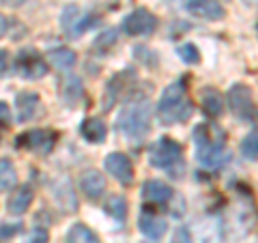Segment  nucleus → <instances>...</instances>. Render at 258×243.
<instances>
[{
    "label": "nucleus",
    "instance_id": "obj_1",
    "mask_svg": "<svg viewBox=\"0 0 258 243\" xmlns=\"http://www.w3.org/2000/svg\"><path fill=\"white\" fill-rule=\"evenodd\" d=\"M196 159L205 168H222L230 161V151L226 149V132L215 123H205L194 129Z\"/></svg>",
    "mask_w": 258,
    "mask_h": 243
},
{
    "label": "nucleus",
    "instance_id": "obj_2",
    "mask_svg": "<svg viewBox=\"0 0 258 243\" xmlns=\"http://www.w3.org/2000/svg\"><path fill=\"white\" fill-rule=\"evenodd\" d=\"M194 114V103L183 82H172L164 88L157 103V116L164 125L185 123Z\"/></svg>",
    "mask_w": 258,
    "mask_h": 243
},
{
    "label": "nucleus",
    "instance_id": "obj_3",
    "mask_svg": "<svg viewBox=\"0 0 258 243\" xmlns=\"http://www.w3.org/2000/svg\"><path fill=\"white\" fill-rule=\"evenodd\" d=\"M116 125L120 129V134L134 142H140L149 136L151 132V106L149 101H138V103H129L120 110V114L116 118Z\"/></svg>",
    "mask_w": 258,
    "mask_h": 243
},
{
    "label": "nucleus",
    "instance_id": "obj_4",
    "mask_svg": "<svg viewBox=\"0 0 258 243\" xmlns=\"http://www.w3.org/2000/svg\"><path fill=\"white\" fill-rule=\"evenodd\" d=\"M181 157H183L181 144L168 136H161L149 151L151 164L155 168H161V170H170V172H174L176 166L181 164Z\"/></svg>",
    "mask_w": 258,
    "mask_h": 243
},
{
    "label": "nucleus",
    "instance_id": "obj_5",
    "mask_svg": "<svg viewBox=\"0 0 258 243\" xmlns=\"http://www.w3.org/2000/svg\"><path fill=\"white\" fill-rule=\"evenodd\" d=\"M228 106H230L232 114H235L237 118L252 120V118L258 116L252 93H249V88L245 84H232L228 88Z\"/></svg>",
    "mask_w": 258,
    "mask_h": 243
},
{
    "label": "nucleus",
    "instance_id": "obj_6",
    "mask_svg": "<svg viewBox=\"0 0 258 243\" xmlns=\"http://www.w3.org/2000/svg\"><path fill=\"white\" fill-rule=\"evenodd\" d=\"M15 71L24 80H39L47 74V65L37 50H22L15 58Z\"/></svg>",
    "mask_w": 258,
    "mask_h": 243
},
{
    "label": "nucleus",
    "instance_id": "obj_7",
    "mask_svg": "<svg viewBox=\"0 0 258 243\" xmlns=\"http://www.w3.org/2000/svg\"><path fill=\"white\" fill-rule=\"evenodd\" d=\"M155 28H157V18H155V13L149 11V9H134L123 20V30L129 37L153 35Z\"/></svg>",
    "mask_w": 258,
    "mask_h": 243
},
{
    "label": "nucleus",
    "instance_id": "obj_8",
    "mask_svg": "<svg viewBox=\"0 0 258 243\" xmlns=\"http://www.w3.org/2000/svg\"><path fill=\"white\" fill-rule=\"evenodd\" d=\"M194 243H224V228L220 217L215 215H205L200 217L194 226V234H191Z\"/></svg>",
    "mask_w": 258,
    "mask_h": 243
},
{
    "label": "nucleus",
    "instance_id": "obj_9",
    "mask_svg": "<svg viewBox=\"0 0 258 243\" xmlns=\"http://www.w3.org/2000/svg\"><path fill=\"white\" fill-rule=\"evenodd\" d=\"M56 142V134L50 129H30V132L22 134L18 138V147L37 151V153H50Z\"/></svg>",
    "mask_w": 258,
    "mask_h": 243
},
{
    "label": "nucleus",
    "instance_id": "obj_10",
    "mask_svg": "<svg viewBox=\"0 0 258 243\" xmlns=\"http://www.w3.org/2000/svg\"><path fill=\"white\" fill-rule=\"evenodd\" d=\"M91 24H93V18L82 20V11H80L78 5H67L60 13V26L69 39H78V35H82Z\"/></svg>",
    "mask_w": 258,
    "mask_h": 243
},
{
    "label": "nucleus",
    "instance_id": "obj_11",
    "mask_svg": "<svg viewBox=\"0 0 258 243\" xmlns=\"http://www.w3.org/2000/svg\"><path fill=\"white\" fill-rule=\"evenodd\" d=\"M185 9L194 18L207 22H220L226 18V9L217 0H185Z\"/></svg>",
    "mask_w": 258,
    "mask_h": 243
},
{
    "label": "nucleus",
    "instance_id": "obj_12",
    "mask_svg": "<svg viewBox=\"0 0 258 243\" xmlns=\"http://www.w3.org/2000/svg\"><path fill=\"white\" fill-rule=\"evenodd\" d=\"M106 170L120 185H129L134 181V164L125 153H110L106 157Z\"/></svg>",
    "mask_w": 258,
    "mask_h": 243
},
{
    "label": "nucleus",
    "instance_id": "obj_13",
    "mask_svg": "<svg viewBox=\"0 0 258 243\" xmlns=\"http://www.w3.org/2000/svg\"><path fill=\"white\" fill-rule=\"evenodd\" d=\"M80 190L84 192L86 198L91 200H99L106 192V176H103L99 170H86V172L80 176Z\"/></svg>",
    "mask_w": 258,
    "mask_h": 243
},
{
    "label": "nucleus",
    "instance_id": "obj_14",
    "mask_svg": "<svg viewBox=\"0 0 258 243\" xmlns=\"http://www.w3.org/2000/svg\"><path fill=\"white\" fill-rule=\"evenodd\" d=\"M41 106V99H39L37 93L24 91L15 97V110H18V123H26V120L35 118V114L39 112Z\"/></svg>",
    "mask_w": 258,
    "mask_h": 243
},
{
    "label": "nucleus",
    "instance_id": "obj_15",
    "mask_svg": "<svg viewBox=\"0 0 258 243\" xmlns=\"http://www.w3.org/2000/svg\"><path fill=\"white\" fill-rule=\"evenodd\" d=\"M174 190L164 181H147L142 185V198L151 202V205H164V202L172 200Z\"/></svg>",
    "mask_w": 258,
    "mask_h": 243
},
{
    "label": "nucleus",
    "instance_id": "obj_16",
    "mask_svg": "<svg viewBox=\"0 0 258 243\" xmlns=\"http://www.w3.org/2000/svg\"><path fill=\"white\" fill-rule=\"evenodd\" d=\"M138 226H140V232L144 237L149 239H161L166 234V222L164 217H159L157 213L153 211H142L140 213V220H138Z\"/></svg>",
    "mask_w": 258,
    "mask_h": 243
},
{
    "label": "nucleus",
    "instance_id": "obj_17",
    "mask_svg": "<svg viewBox=\"0 0 258 243\" xmlns=\"http://www.w3.org/2000/svg\"><path fill=\"white\" fill-rule=\"evenodd\" d=\"M32 198H35V192H32L30 185H20V188L11 194L9 202H7V209H9L11 215H22V213H26V209L32 205Z\"/></svg>",
    "mask_w": 258,
    "mask_h": 243
},
{
    "label": "nucleus",
    "instance_id": "obj_18",
    "mask_svg": "<svg viewBox=\"0 0 258 243\" xmlns=\"http://www.w3.org/2000/svg\"><path fill=\"white\" fill-rule=\"evenodd\" d=\"M80 134H82V138H84L86 142H91V144H101V142H106L108 129H106V125H103L99 118L88 116V118L82 120V125H80Z\"/></svg>",
    "mask_w": 258,
    "mask_h": 243
},
{
    "label": "nucleus",
    "instance_id": "obj_19",
    "mask_svg": "<svg viewBox=\"0 0 258 243\" xmlns=\"http://www.w3.org/2000/svg\"><path fill=\"white\" fill-rule=\"evenodd\" d=\"M200 103H203V110H205V114L209 116H222V112H224V97L215 91V88L211 86H207L205 91H203V97H200Z\"/></svg>",
    "mask_w": 258,
    "mask_h": 243
},
{
    "label": "nucleus",
    "instance_id": "obj_20",
    "mask_svg": "<svg viewBox=\"0 0 258 243\" xmlns=\"http://www.w3.org/2000/svg\"><path fill=\"white\" fill-rule=\"evenodd\" d=\"M47 60L52 63V67L60 69V71H69L76 65V52L69 47H54L47 52Z\"/></svg>",
    "mask_w": 258,
    "mask_h": 243
},
{
    "label": "nucleus",
    "instance_id": "obj_21",
    "mask_svg": "<svg viewBox=\"0 0 258 243\" xmlns=\"http://www.w3.org/2000/svg\"><path fill=\"white\" fill-rule=\"evenodd\" d=\"M15 185H18V170L9 157H3L0 159V190L9 194L15 190Z\"/></svg>",
    "mask_w": 258,
    "mask_h": 243
},
{
    "label": "nucleus",
    "instance_id": "obj_22",
    "mask_svg": "<svg viewBox=\"0 0 258 243\" xmlns=\"http://www.w3.org/2000/svg\"><path fill=\"white\" fill-rule=\"evenodd\" d=\"M64 243H101L99 237L88 228L86 224H74L67 230V237H64Z\"/></svg>",
    "mask_w": 258,
    "mask_h": 243
},
{
    "label": "nucleus",
    "instance_id": "obj_23",
    "mask_svg": "<svg viewBox=\"0 0 258 243\" xmlns=\"http://www.w3.org/2000/svg\"><path fill=\"white\" fill-rule=\"evenodd\" d=\"M62 194L58 190H54V198L56 202L64 209V211H76V207H78V200H76V194H74V188H71V183L67 179H62Z\"/></svg>",
    "mask_w": 258,
    "mask_h": 243
},
{
    "label": "nucleus",
    "instance_id": "obj_24",
    "mask_svg": "<svg viewBox=\"0 0 258 243\" xmlns=\"http://www.w3.org/2000/svg\"><path fill=\"white\" fill-rule=\"evenodd\" d=\"M114 43H116V30H114V28H108V30H103L101 35L95 39L93 50H95V52H99V54L103 56L106 52L112 50V45H114Z\"/></svg>",
    "mask_w": 258,
    "mask_h": 243
},
{
    "label": "nucleus",
    "instance_id": "obj_25",
    "mask_svg": "<svg viewBox=\"0 0 258 243\" xmlns=\"http://www.w3.org/2000/svg\"><path fill=\"white\" fill-rule=\"evenodd\" d=\"M241 155L245 159H258V129L249 132L241 142Z\"/></svg>",
    "mask_w": 258,
    "mask_h": 243
},
{
    "label": "nucleus",
    "instance_id": "obj_26",
    "mask_svg": "<svg viewBox=\"0 0 258 243\" xmlns=\"http://www.w3.org/2000/svg\"><path fill=\"white\" fill-rule=\"evenodd\" d=\"M7 35L18 41V39H22L24 35H26V28H24L22 24H18L15 18H7L5 15L3 18V37H7Z\"/></svg>",
    "mask_w": 258,
    "mask_h": 243
},
{
    "label": "nucleus",
    "instance_id": "obj_27",
    "mask_svg": "<svg viewBox=\"0 0 258 243\" xmlns=\"http://www.w3.org/2000/svg\"><path fill=\"white\" fill-rule=\"evenodd\" d=\"M108 213L114 217L116 222H125V215H127V202L123 196H112L108 202Z\"/></svg>",
    "mask_w": 258,
    "mask_h": 243
},
{
    "label": "nucleus",
    "instance_id": "obj_28",
    "mask_svg": "<svg viewBox=\"0 0 258 243\" xmlns=\"http://www.w3.org/2000/svg\"><path fill=\"white\" fill-rule=\"evenodd\" d=\"M176 52H179L181 60L187 63V65H196V63L200 60V52H198V47L194 45V43H183Z\"/></svg>",
    "mask_w": 258,
    "mask_h": 243
},
{
    "label": "nucleus",
    "instance_id": "obj_29",
    "mask_svg": "<svg viewBox=\"0 0 258 243\" xmlns=\"http://www.w3.org/2000/svg\"><path fill=\"white\" fill-rule=\"evenodd\" d=\"M47 241H50V234H47L45 228H35L28 237V243H47Z\"/></svg>",
    "mask_w": 258,
    "mask_h": 243
},
{
    "label": "nucleus",
    "instance_id": "obj_30",
    "mask_svg": "<svg viewBox=\"0 0 258 243\" xmlns=\"http://www.w3.org/2000/svg\"><path fill=\"white\" fill-rule=\"evenodd\" d=\"M170 243H194V241H191V232H189L187 228H183V226H181V228L174 232V237H172V241H170Z\"/></svg>",
    "mask_w": 258,
    "mask_h": 243
},
{
    "label": "nucleus",
    "instance_id": "obj_31",
    "mask_svg": "<svg viewBox=\"0 0 258 243\" xmlns=\"http://www.w3.org/2000/svg\"><path fill=\"white\" fill-rule=\"evenodd\" d=\"M0 112H3V125L7 127V125H9V120H11V114H9V106H7L5 101L0 103Z\"/></svg>",
    "mask_w": 258,
    "mask_h": 243
},
{
    "label": "nucleus",
    "instance_id": "obj_32",
    "mask_svg": "<svg viewBox=\"0 0 258 243\" xmlns=\"http://www.w3.org/2000/svg\"><path fill=\"white\" fill-rule=\"evenodd\" d=\"M15 230H18L15 226H13V228H9V224H3V241H7V237H11Z\"/></svg>",
    "mask_w": 258,
    "mask_h": 243
},
{
    "label": "nucleus",
    "instance_id": "obj_33",
    "mask_svg": "<svg viewBox=\"0 0 258 243\" xmlns=\"http://www.w3.org/2000/svg\"><path fill=\"white\" fill-rule=\"evenodd\" d=\"M24 0H3V5H9V7H20Z\"/></svg>",
    "mask_w": 258,
    "mask_h": 243
},
{
    "label": "nucleus",
    "instance_id": "obj_34",
    "mask_svg": "<svg viewBox=\"0 0 258 243\" xmlns=\"http://www.w3.org/2000/svg\"><path fill=\"white\" fill-rule=\"evenodd\" d=\"M0 54H3V76H7V50H3Z\"/></svg>",
    "mask_w": 258,
    "mask_h": 243
},
{
    "label": "nucleus",
    "instance_id": "obj_35",
    "mask_svg": "<svg viewBox=\"0 0 258 243\" xmlns=\"http://www.w3.org/2000/svg\"><path fill=\"white\" fill-rule=\"evenodd\" d=\"M222 3H228V0H222Z\"/></svg>",
    "mask_w": 258,
    "mask_h": 243
},
{
    "label": "nucleus",
    "instance_id": "obj_36",
    "mask_svg": "<svg viewBox=\"0 0 258 243\" xmlns=\"http://www.w3.org/2000/svg\"><path fill=\"white\" fill-rule=\"evenodd\" d=\"M256 243H258V241H256Z\"/></svg>",
    "mask_w": 258,
    "mask_h": 243
}]
</instances>
